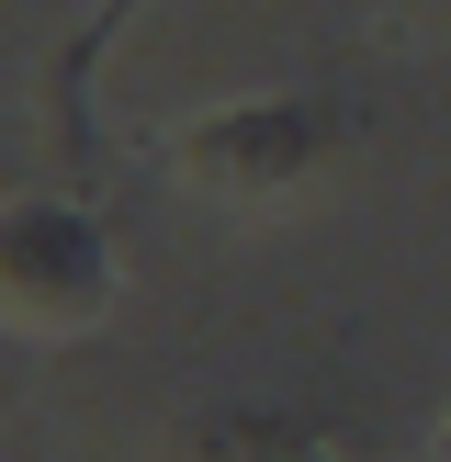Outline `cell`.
<instances>
[{
	"instance_id": "cell-1",
	"label": "cell",
	"mask_w": 451,
	"mask_h": 462,
	"mask_svg": "<svg viewBox=\"0 0 451 462\" xmlns=\"http://www.w3.org/2000/svg\"><path fill=\"white\" fill-rule=\"evenodd\" d=\"M124 305V260H113L102 215L79 192H0V328L12 338H90Z\"/></svg>"
},
{
	"instance_id": "cell-2",
	"label": "cell",
	"mask_w": 451,
	"mask_h": 462,
	"mask_svg": "<svg viewBox=\"0 0 451 462\" xmlns=\"http://www.w3.org/2000/svg\"><path fill=\"white\" fill-rule=\"evenodd\" d=\"M338 135H350V102L338 90H248V102L180 113L170 125V170L192 192H215V203H282V192H305L338 158Z\"/></svg>"
},
{
	"instance_id": "cell-3",
	"label": "cell",
	"mask_w": 451,
	"mask_h": 462,
	"mask_svg": "<svg viewBox=\"0 0 451 462\" xmlns=\"http://www.w3.org/2000/svg\"><path fill=\"white\" fill-rule=\"evenodd\" d=\"M147 12V0H90L79 23H68V45L57 57H45V135H57L68 158H102V125H90V79H102V57H113V34H124V23Z\"/></svg>"
},
{
	"instance_id": "cell-4",
	"label": "cell",
	"mask_w": 451,
	"mask_h": 462,
	"mask_svg": "<svg viewBox=\"0 0 451 462\" xmlns=\"http://www.w3.org/2000/svg\"><path fill=\"white\" fill-rule=\"evenodd\" d=\"M192 462H361L350 429H327V418H203L192 429Z\"/></svg>"
},
{
	"instance_id": "cell-5",
	"label": "cell",
	"mask_w": 451,
	"mask_h": 462,
	"mask_svg": "<svg viewBox=\"0 0 451 462\" xmlns=\"http://www.w3.org/2000/svg\"><path fill=\"white\" fill-rule=\"evenodd\" d=\"M440 462H451V418H440Z\"/></svg>"
}]
</instances>
